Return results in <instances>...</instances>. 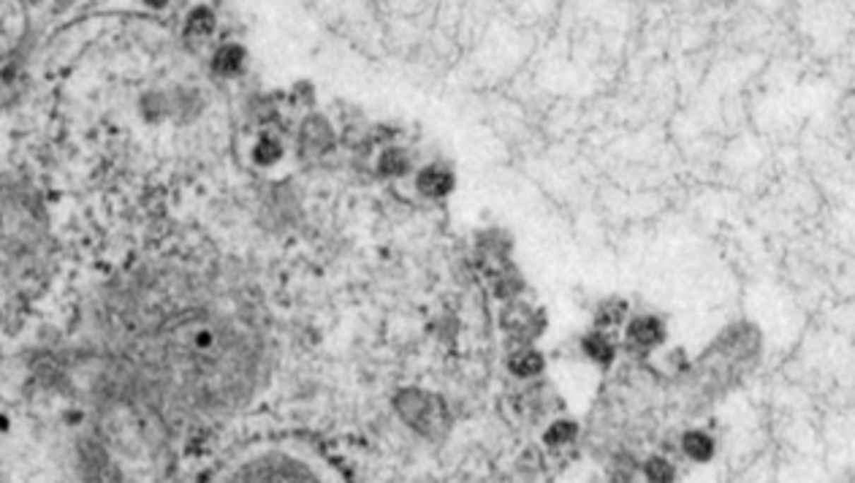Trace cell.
<instances>
[{"mask_svg": "<svg viewBox=\"0 0 855 483\" xmlns=\"http://www.w3.org/2000/svg\"><path fill=\"white\" fill-rule=\"evenodd\" d=\"M681 446H684V453L695 462H709L715 456V440L703 431H687Z\"/></svg>", "mask_w": 855, "mask_h": 483, "instance_id": "cell-3", "label": "cell"}, {"mask_svg": "<svg viewBox=\"0 0 855 483\" xmlns=\"http://www.w3.org/2000/svg\"><path fill=\"white\" fill-rule=\"evenodd\" d=\"M451 185H454L451 174L437 169V166H429V169H424V172L419 174V190L424 196H429V198L446 196V193L451 190Z\"/></svg>", "mask_w": 855, "mask_h": 483, "instance_id": "cell-2", "label": "cell"}, {"mask_svg": "<svg viewBox=\"0 0 855 483\" xmlns=\"http://www.w3.org/2000/svg\"><path fill=\"white\" fill-rule=\"evenodd\" d=\"M573 434H576L573 424H554L546 437H549V443H568V440H573Z\"/></svg>", "mask_w": 855, "mask_h": 483, "instance_id": "cell-9", "label": "cell"}, {"mask_svg": "<svg viewBox=\"0 0 855 483\" xmlns=\"http://www.w3.org/2000/svg\"><path fill=\"white\" fill-rule=\"evenodd\" d=\"M584 350H587L592 359H597V362H611V353H614L609 337L600 334V331H594V334H590V337L584 340Z\"/></svg>", "mask_w": 855, "mask_h": 483, "instance_id": "cell-5", "label": "cell"}, {"mask_svg": "<svg viewBox=\"0 0 855 483\" xmlns=\"http://www.w3.org/2000/svg\"><path fill=\"white\" fill-rule=\"evenodd\" d=\"M405 169H407V160H405V155H402L400 150H388L381 157V172L388 174V177H400Z\"/></svg>", "mask_w": 855, "mask_h": 483, "instance_id": "cell-7", "label": "cell"}, {"mask_svg": "<svg viewBox=\"0 0 855 483\" xmlns=\"http://www.w3.org/2000/svg\"><path fill=\"white\" fill-rule=\"evenodd\" d=\"M210 25H212V17L207 11H196V14H193V19H191L193 30H210Z\"/></svg>", "mask_w": 855, "mask_h": 483, "instance_id": "cell-10", "label": "cell"}, {"mask_svg": "<svg viewBox=\"0 0 855 483\" xmlns=\"http://www.w3.org/2000/svg\"><path fill=\"white\" fill-rule=\"evenodd\" d=\"M510 369L522 378H530V375H538L543 369V359L535 353V350H524V353H516L510 359Z\"/></svg>", "mask_w": 855, "mask_h": 483, "instance_id": "cell-4", "label": "cell"}, {"mask_svg": "<svg viewBox=\"0 0 855 483\" xmlns=\"http://www.w3.org/2000/svg\"><path fill=\"white\" fill-rule=\"evenodd\" d=\"M674 465L671 462H665L663 456H654V459H649L646 462V478L652 483H671L674 481Z\"/></svg>", "mask_w": 855, "mask_h": 483, "instance_id": "cell-6", "label": "cell"}, {"mask_svg": "<svg viewBox=\"0 0 855 483\" xmlns=\"http://www.w3.org/2000/svg\"><path fill=\"white\" fill-rule=\"evenodd\" d=\"M275 155H277V144H266V141H263V147L258 150V157H261V160H272Z\"/></svg>", "mask_w": 855, "mask_h": 483, "instance_id": "cell-11", "label": "cell"}, {"mask_svg": "<svg viewBox=\"0 0 855 483\" xmlns=\"http://www.w3.org/2000/svg\"><path fill=\"white\" fill-rule=\"evenodd\" d=\"M239 63H242V49H239V47H228V49H223V52L217 54V60H215V66H217V71H223V73H231V71H237L239 68Z\"/></svg>", "mask_w": 855, "mask_h": 483, "instance_id": "cell-8", "label": "cell"}, {"mask_svg": "<svg viewBox=\"0 0 855 483\" xmlns=\"http://www.w3.org/2000/svg\"><path fill=\"white\" fill-rule=\"evenodd\" d=\"M665 337V326L660 318L654 315H638L628 323V340L635 342L641 347H654L660 345Z\"/></svg>", "mask_w": 855, "mask_h": 483, "instance_id": "cell-1", "label": "cell"}]
</instances>
